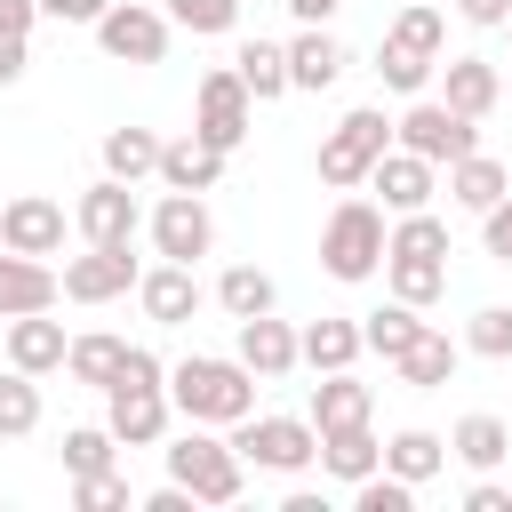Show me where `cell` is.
<instances>
[{
  "label": "cell",
  "mask_w": 512,
  "mask_h": 512,
  "mask_svg": "<svg viewBox=\"0 0 512 512\" xmlns=\"http://www.w3.org/2000/svg\"><path fill=\"white\" fill-rule=\"evenodd\" d=\"M24 64H32V56H24V40H16V32H0V88H16V80H24Z\"/></svg>",
  "instance_id": "cell-48"
},
{
  "label": "cell",
  "mask_w": 512,
  "mask_h": 512,
  "mask_svg": "<svg viewBox=\"0 0 512 512\" xmlns=\"http://www.w3.org/2000/svg\"><path fill=\"white\" fill-rule=\"evenodd\" d=\"M504 192H512V168H504L496 152H464V160L448 168V200H456V208H472V216H488Z\"/></svg>",
  "instance_id": "cell-21"
},
{
  "label": "cell",
  "mask_w": 512,
  "mask_h": 512,
  "mask_svg": "<svg viewBox=\"0 0 512 512\" xmlns=\"http://www.w3.org/2000/svg\"><path fill=\"white\" fill-rule=\"evenodd\" d=\"M464 512H512V488H496V480H472V488H464Z\"/></svg>",
  "instance_id": "cell-46"
},
{
  "label": "cell",
  "mask_w": 512,
  "mask_h": 512,
  "mask_svg": "<svg viewBox=\"0 0 512 512\" xmlns=\"http://www.w3.org/2000/svg\"><path fill=\"white\" fill-rule=\"evenodd\" d=\"M384 280H392V296H400V304H416V312H424V304L448 288V264H440V256H384Z\"/></svg>",
  "instance_id": "cell-32"
},
{
  "label": "cell",
  "mask_w": 512,
  "mask_h": 512,
  "mask_svg": "<svg viewBox=\"0 0 512 512\" xmlns=\"http://www.w3.org/2000/svg\"><path fill=\"white\" fill-rule=\"evenodd\" d=\"M384 40H400V48H416V56H432V64H440L448 24H440V8H432V0H400V16H392V32H384Z\"/></svg>",
  "instance_id": "cell-36"
},
{
  "label": "cell",
  "mask_w": 512,
  "mask_h": 512,
  "mask_svg": "<svg viewBox=\"0 0 512 512\" xmlns=\"http://www.w3.org/2000/svg\"><path fill=\"white\" fill-rule=\"evenodd\" d=\"M360 336H368V352L400 360V352H408V344L424 336V320H416V304H400V296H392L384 312H368V320H360Z\"/></svg>",
  "instance_id": "cell-34"
},
{
  "label": "cell",
  "mask_w": 512,
  "mask_h": 512,
  "mask_svg": "<svg viewBox=\"0 0 512 512\" xmlns=\"http://www.w3.org/2000/svg\"><path fill=\"white\" fill-rule=\"evenodd\" d=\"M216 176H224V152L216 144H200V136L160 144V184L168 192H216Z\"/></svg>",
  "instance_id": "cell-22"
},
{
  "label": "cell",
  "mask_w": 512,
  "mask_h": 512,
  "mask_svg": "<svg viewBox=\"0 0 512 512\" xmlns=\"http://www.w3.org/2000/svg\"><path fill=\"white\" fill-rule=\"evenodd\" d=\"M112 456H120L112 424H72V432H64V472H72V480H80V472H112Z\"/></svg>",
  "instance_id": "cell-37"
},
{
  "label": "cell",
  "mask_w": 512,
  "mask_h": 512,
  "mask_svg": "<svg viewBox=\"0 0 512 512\" xmlns=\"http://www.w3.org/2000/svg\"><path fill=\"white\" fill-rule=\"evenodd\" d=\"M64 352H72L64 320H48V312H24V320H8V368H24V376H48V368H64Z\"/></svg>",
  "instance_id": "cell-19"
},
{
  "label": "cell",
  "mask_w": 512,
  "mask_h": 512,
  "mask_svg": "<svg viewBox=\"0 0 512 512\" xmlns=\"http://www.w3.org/2000/svg\"><path fill=\"white\" fill-rule=\"evenodd\" d=\"M376 80H384L392 96H424V80H432V56H416V48L384 40V48H376Z\"/></svg>",
  "instance_id": "cell-38"
},
{
  "label": "cell",
  "mask_w": 512,
  "mask_h": 512,
  "mask_svg": "<svg viewBox=\"0 0 512 512\" xmlns=\"http://www.w3.org/2000/svg\"><path fill=\"white\" fill-rule=\"evenodd\" d=\"M504 96H512V80H504Z\"/></svg>",
  "instance_id": "cell-52"
},
{
  "label": "cell",
  "mask_w": 512,
  "mask_h": 512,
  "mask_svg": "<svg viewBox=\"0 0 512 512\" xmlns=\"http://www.w3.org/2000/svg\"><path fill=\"white\" fill-rule=\"evenodd\" d=\"M480 240H488V256H496V264H512V192L480 216Z\"/></svg>",
  "instance_id": "cell-44"
},
{
  "label": "cell",
  "mask_w": 512,
  "mask_h": 512,
  "mask_svg": "<svg viewBox=\"0 0 512 512\" xmlns=\"http://www.w3.org/2000/svg\"><path fill=\"white\" fill-rule=\"evenodd\" d=\"M216 304H224L232 320H256V312H272V304H280V288H272V272H256V264H232V272L216 280Z\"/></svg>",
  "instance_id": "cell-33"
},
{
  "label": "cell",
  "mask_w": 512,
  "mask_h": 512,
  "mask_svg": "<svg viewBox=\"0 0 512 512\" xmlns=\"http://www.w3.org/2000/svg\"><path fill=\"white\" fill-rule=\"evenodd\" d=\"M120 360H128V336H72V352H64V368H72V384H96V392H112V376H120Z\"/></svg>",
  "instance_id": "cell-30"
},
{
  "label": "cell",
  "mask_w": 512,
  "mask_h": 512,
  "mask_svg": "<svg viewBox=\"0 0 512 512\" xmlns=\"http://www.w3.org/2000/svg\"><path fill=\"white\" fill-rule=\"evenodd\" d=\"M440 72H448V80H440V104H456L464 120H488V112L504 104V72H496L488 56H448Z\"/></svg>",
  "instance_id": "cell-17"
},
{
  "label": "cell",
  "mask_w": 512,
  "mask_h": 512,
  "mask_svg": "<svg viewBox=\"0 0 512 512\" xmlns=\"http://www.w3.org/2000/svg\"><path fill=\"white\" fill-rule=\"evenodd\" d=\"M32 24H40V0H0V32H16V40H24Z\"/></svg>",
  "instance_id": "cell-49"
},
{
  "label": "cell",
  "mask_w": 512,
  "mask_h": 512,
  "mask_svg": "<svg viewBox=\"0 0 512 512\" xmlns=\"http://www.w3.org/2000/svg\"><path fill=\"white\" fill-rule=\"evenodd\" d=\"M104 176H120V184L160 176V136L152 128H104Z\"/></svg>",
  "instance_id": "cell-29"
},
{
  "label": "cell",
  "mask_w": 512,
  "mask_h": 512,
  "mask_svg": "<svg viewBox=\"0 0 512 512\" xmlns=\"http://www.w3.org/2000/svg\"><path fill=\"white\" fill-rule=\"evenodd\" d=\"M168 8H152V0H112L104 16H96V48L112 56V64H160L168 56Z\"/></svg>",
  "instance_id": "cell-7"
},
{
  "label": "cell",
  "mask_w": 512,
  "mask_h": 512,
  "mask_svg": "<svg viewBox=\"0 0 512 512\" xmlns=\"http://www.w3.org/2000/svg\"><path fill=\"white\" fill-rule=\"evenodd\" d=\"M232 448L256 472H304V464H320V424L312 416H240Z\"/></svg>",
  "instance_id": "cell-4"
},
{
  "label": "cell",
  "mask_w": 512,
  "mask_h": 512,
  "mask_svg": "<svg viewBox=\"0 0 512 512\" xmlns=\"http://www.w3.org/2000/svg\"><path fill=\"white\" fill-rule=\"evenodd\" d=\"M72 504H80V512H120V504H128L120 464H112V472H80V480H72Z\"/></svg>",
  "instance_id": "cell-43"
},
{
  "label": "cell",
  "mask_w": 512,
  "mask_h": 512,
  "mask_svg": "<svg viewBox=\"0 0 512 512\" xmlns=\"http://www.w3.org/2000/svg\"><path fill=\"white\" fill-rule=\"evenodd\" d=\"M456 16H464V24H480V32H496V24L512 16V0H456Z\"/></svg>",
  "instance_id": "cell-47"
},
{
  "label": "cell",
  "mask_w": 512,
  "mask_h": 512,
  "mask_svg": "<svg viewBox=\"0 0 512 512\" xmlns=\"http://www.w3.org/2000/svg\"><path fill=\"white\" fill-rule=\"evenodd\" d=\"M0 248H16V256H56V248H64V200L16 192V200L0 208Z\"/></svg>",
  "instance_id": "cell-12"
},
{
  "label": "cell",
  "mask_w": 512,
  "mask_h": 512,
  "mask_svg": "<svg viewBox=\"0 0 512 512\" xmlns=\"http://www.w3.org/2000/svg\"><path fill=\"white\" fill-rule=\"evenodd\" d=\"M392 152V120L376 112V104H360V112H344L336 128H328V144H320V184H336V192H360L368 184V168Z\"/></svg>",
  "instance_id": "cell-3"
},
{
  "label": "cell",
  "mask_w": 512,
  "mask_h": 512,
  "mask_svg": "<svg viewBox=\"0 0 512 512\" xmlns=\"http://www.w3.org/2000/svg\"><path fill=\"white\" fill-rule=\"evenodd\" d=\"M232 72L248 80V96H256V104H272V96H288V88H296V80H288V48H280V40H240Z\"/></svg>",
  "instance_id": "cell-28"
},
{
  "label": "cell",
  "mask_w": 512,
  "mask_h": 512,
  "mask_svg": "<svg viewBox=\"0 0 512 512\" xmlns=\"http://www.w3.org/2000/svg\"><path fill=\"white\" fill-rule=\"evenodd\" d=\"M456 360H464V352H456V344H448L440 328H424V336H416V344H408V352H400L392 368H400V376H408L416 392H440V384L456 376Z\"/></svg>",
  "instance_id": "cell-31"
},
{
  "label": "cell",
  "mask_w": 512,
  "mask_h": 512,
  "mask_svg": "<svg viewBox=\"0 0 512 512\" xmlns=\"http://www.w3.org/2000/svg\"><path fill=\"white\" fill-rule=\"evenodd\" d=\"M448 456H464L472 472H496L504 456H512V432H504V416H488V408H472L456 432H448Z\"/></svg>",
  "instance_id": "cell-26"
},
{
  "label": "cell",
  "mask_w": 512,
  "mask_h": 512,
  "mask_svg": "<svg viewBox=\"0 0 512 512\" xmlns=\"http://www.w3.org/2000/svg\"><path fill=\"white\" fill-rule=\"evenodd\" d=\"M352 504H360V512H408L416 488H408L400 472H368V480H352Z\"/></svg>",
  "instance_id": "cell-42"
},
{
  "label": "cell",
  "mask_w": 512,
  "mask_h": 512,
  "mask_svg": "<svg viewBox=\"0 0 512 512\" xmlns=\"http://www.w3.org/2000/svg\"><path fill=\"white\" fill-rule=\"evenodd\" d=\"M240 360L256 368V384H280V376L304 360V344H296V328H288V320L256 312V320H240Z\"/></svg>",
  "instance_id": "cell-18"
},
{
  "label": "cell",
  "mask_w": 512,
  "mask_h": 512,
  "mask_svg": "<svg viewBox=\"0 0 512 512\" xmlns=\"http://www.w3.org/2000/svg\"><path fill=\"white\" fill-rule=\"evenodd\" d=\"M280 8H288V16H296V24H328V16H336V8H344V0H280Z\"/></svg>",
  "instance_id": "cell-50"
},
{
  "label": "cell",
  "mask_w": 512,
  "mask_h": 512,
  "mask_svg": "<svg viewBox=\"0 0 512 512\" xmlns=\"http://www.w3.org/2000/svg\"><path fill=\"white\" fill-rule=\"evenodd\" d=\"M248 120H256V96H248V80L232 72V64H216L208 80H200V120H192V136L200 144H216L224 160L248 144Z\"/></svg>",
  "instance_id": "cell-8"
},
{
  "label": "cell",
  "mask_w": 512,
  "mask_h": 512,
  "mask_svg": "<svg viewBox=\"0 0 512 512\" xmlns=\"http://www.w3.org/2000/svg\"><path fill=\"white\" fill-rule=\"evenodd\" d=\"M104 8H112V0H40V16H48V24H96Z\"/></svg>",
  "instance_id": "cell-45"
},
{
  "label": "cell",
  "mask_w": 512,
  "mask_h": 512,
  "mask_svg": "<svg viewBox=\"0 0 512 512\" xmlns=\"http://www.w3.org/2000/svg\"><path fill=\"white\" fill-rule=\"evenodd\" d=\"M464 352H480V360H512V304H480L472 328H464Z\"/></svg>",
  "instance_id": "cell-40"
},
{
  "label": "cell",
  "mask_w": 512,
  "mask_h": 512,
  "mask_svg": "<svg viewBox=\"0 0 512 512\" xmlns=\"http://www.w3.org/2000/svg\"><path fill=\"white\" fill-rule=\"evenodd\" d=\"M368 192H384V208H392V216H408V208H432L440 168H432V160H416V152L400 144V152H384V160L368 168Z\"/></svg>",
  "instance_id": "cell-14"
},
{
  "label": "cell",
  "mask_w": 512,
  "mask_h": 512,
  "mask_svg": "<svg viewBox=\"0 0 512 512\" xmlns=\"http://www.w3.org/2000/svg\"><path fill=\"white\" fill-rule=\"evenodd\" d=\"M168 400H176L184 424H240V416H256V368L240 352L232 360L192 352V360L168 368Z\"/></svg>",
  "instance_id": "cell-1"
},
{
  "label": "cell",
  "mask_w": 512,
  "mask_h": 512,
  "mask_svg": "<svg viewBox=\"0 0 512 512\" xmlns=\"http://www.w3.org/2000/svg\"><path fill=\"white\" fill-rule=\"evenodd\" d=\"M24 432H40V376L8 368L0 376V440H24Z\"/></svg>",
  "instance_id": "cell-35"
},
{
  "label": "cell",
  "mask_w": 512,
  "mask_h": 512,
  "mask_svg": "<svg viewBox=\"0 0 512 512\" xmlns=\"http://www.w3.org/2000/svg\"><path fill=\"white\" fill-rule=\"evenodd\" d=\"M152 248H160L168 264H200V256L216 248V216H208V200H200V192H168V200L152 208Z\"/></svg>",
  "instance_id": "cell-10"
},
{
  "label": "cell",
  "mask_w": 512,
  "mask_h": 512,
  "mask_svg": "<svg viewBox=\"0 0 512 512\" xmlns=\"http://www.w3.org/2000/svg\"><path fill=\"white\" fill-rule=\"evenodd\" d=\"M72 224H80V240H96V248H128V240L144 232V208H136V184H120V176H104V184H88V192L72 200Z\"/></svg>",
  "instance_id": "cell-9"
},
{
  "label": "cell",
  "mask_w": 512,
  "mask_h": 512,
  "mask_svg": "<svg viewBox=\"0 0 512 512\" xmlns=\"http://www.w3.org/2000/svg\"><path fill=\"white\" fill-rule=\"evenodd\" d=\"M136 280H144L136 256H128V248H96V240H88V256L64 264V296H72V304H112V296H128Z\"/></svg>",
  "instance_id": "cell-13"
},
{
  "label": "cell",
  "mask_w": 512,
  "mask_h": 512,
  "mask_svg": "<svg viewBox=\"0 0 512 512\" xmlns=\"http://www.w3.org/2000/svg\"><path fill=\"white\" fill-rule=\"evenodd\" d=\"M384 248H392L384 208H376V200H336V216H328V232H320L328 280H376V272H384Z\"/></svg>",
  "instance_id": "cell-2"
},
{
  "label": "cell",
  "mask_w": 512,
  "mask_h": 512,
  "mask_svg": "<svg viewBox=\"0 0 512 512\" xmlns=\"http://www.w3.org/2000/svg\"><path fill=\"white\" fill-rule=\"evenodd\" d=\"M296 344H304V368H320V376H328V368H352V360L368 352L360 320H328V312H320V320H312V328H304Z\"/></svg>",
  "instance_id": "cell-24"
},
{
  "label": "cell",
  "mask_w": 512,
  "mask_h": 512,
  "mask_svg": "<svg viewBox=\"0 0 512 512\" xmlns=\"http://www.w3.org/2000/svg\"><path fill=\"white\" fill-rule=\"evenodd\" d=\"M136 304H144V320L152 328H184L192 312H200V280H192V264H152L144 280H136Z\"/></svg>",
  "instance_id": "cell-15"
},
{
  "label": "cell",
  "mask_w": 512,
  "mask_h": 512,
  "mask_svg": "<svg viewBox=\"0 0 512 512\" xmlns=\"http://www.w3.org/2000/svg\"><path fill=\"white\" fill-rule=\"evenodd\" d=\"M440 464H448V440H440V432H424V424H408V432H392V440H384V472H400L408 488H424Z\"/></svg>",
  "instance_id": "cell-27"
},
{
  "label": "cell",
  "mask_w": 512,
  "mask_h": 512,
  "mask_svg": "<svg viewBox=\"0 0 512 512\" xmlns=\"http://www.w3.org/2000/svg\"><path fill=\"white\" fill-rule=\"evenodd\" d=\"M168 480H184L200 504H240V448L216 440L208 424H192V432L168 448Z\"/></svg>",
  "instance_id": "cell-6"
},
{
  "label": "cell",
  "mask_w": 512,
  "mask_h": 512,
  "mask_svg": "<svg viewBox=\"0 0 512 512\" xmlns=\"http://www.w3.org/2000/svg\"><path fill=\"white\" fill-rule=\"evenodd\" d=\"M344 64H352V56H344V40H336V32H320V24H304V32L288 40V80H296V88H312V96H320V88H336V80H344Z\"/></svg>",
  "instance_id": "cell-20"
},
{
  "label": "cell",
  "mask_w": 512,
  "mask_h": 512,
  "mask_svg": "<svg viewBox=\"0 0 512 512\" xmlns=\"http://www.w3.org/2000/svg\"><path fill=\"white\" fill-rule=\"evenodd\" d=\"M368 384H352V368H328L320 384H312V424L320 432H336V424H368Z\"/></svg>",
  "instance_id": "cell-25"
},
{
  "label": "cell",
  "mask_w": 512,
  "mask_h": 512,
  "mask_svg": "<svg viewBox=\"0 0 512 512\" xmlns=\"http://www.w3.org/2000/svg\"><path fill=\"white\" fill-rule=\"evenodd\" d=\"M504 32H512V16H504Z\"/></svg>",
  "instance_id": "cell-51"
},
{
  "label": "cell",
  "mask_w": 512,
  "mask_h": 512,
  "mask_svg": "<svg viewBox=\"0 0 512 512\" xmlns=\"http://www.w3.org/2000/svg\"><path fill=\"white\" fill-rule=\"evenodd\" d=\"M56 296H64V272H48L40 256H16V248H0V320L48 312Z\"/></svg>",
  "instance_id": "cell-16"
},
{
  "label": "cell",
  "mask_w": 512,
  "mask_h": 512,
  "mask_svg": "<svg viewBox=\"0 0 512 512\" xmlns=\"http://www.w3.org/2000/svg\"><path fill=\"white\" fill-rule=\"evenodd\" d=\"M168 416H176L168 384H112V392H104V424H112L120 448H152V440H168Z\"/></svg>",
  "instance_id": "cell-11"
},
{
  "label": "cell",
  "mask_w": 512,
  "mask_h": 512,
  "mask_svg": "<svg viewBox=\"0 0 512 512\" xmlns=\"http://www.w3.org/2000/svg\"><path fill=\"white\" fill-rule=\"evenodd\" d=\"M168 24L176 32H200V40L208 32H232L240 24V0H168Z\"/></svg>",
  "instance_id": "cell-41"
},
{
  "label": "cell",
  "mask_w": 512,
  "mask_h": 512,
  "mask_svg": "<svg viewBox=\"0 0 512 512\" xmlns=\"http://www.w3.org/2000/svg\"><path fill=\"white\" fill-rule=\"evenodd\" d=\"M384 256H448V224L432 216V208H408L400 224H392V248Z\"/></svg>",
  "instance_id": "cell-39"
},
{
  "label": "cell",
  "mask_w": 512,
  "mask_h": 512,
  "mask_svg": "<svg viewBox=\"0 0 512 512\" xmlns=\"http://www.w3.org/2000/svg\"><path fill=\"white\" fill-rule=\"evenodd\" d=\"M320 472L368 480V472H384V440H376L368 424H336V432H320Z\"/></svg>",
  "instance_id": "cell-23"
},
{
  "label": "cell",
  "mask_w": 512,
  "mask_h": 512,
  "mask_svg": "<svg viewBox=\"0 0 512 512\" xmlns=\"http://www.w3.org/2000/svg\"><path fill=\"white\" fill-rule=\"evenodd\" d=\"M392 136H400L416 160H432V168H456L464 152H480V120H464V112L440 104V96H416V104L392 120Z\"/></svg>",
  "instance_id": "cell-5"
}]
</instances>
